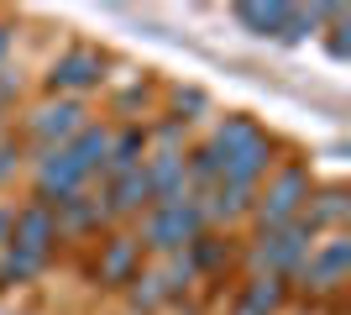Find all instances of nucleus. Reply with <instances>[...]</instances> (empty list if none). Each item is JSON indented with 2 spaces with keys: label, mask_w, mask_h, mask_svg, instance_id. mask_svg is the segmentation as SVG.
<instances>
[{
  "label": "nucleus",
  "mask_w": 351,
  "mask_h": 315,
  "mask_svg": "<svg viewBox=\"0 0 351 315\" xmlns=\"http://www.w3.org/2000/svg\"><path fill=\"white\" fill-rule=\"evenodd\" d=\"M210 148L220 152V179H236V184H263L278 168L273 137L252 116H220L215 132H210Z\"/></svg>",
  "instance_id": "f257e3e1"
},
{
  "label": "nucleus",
  "mask_w": 351,
  "mask_h": 315,
  "mask_svg": "<svg viewBox=\"0 0 351 315\" xmlns=\"http://www.w3.org/2000/svg\"><path fill=\"white\" fill-rule=\"evenodd\" d=\"M346 268H351V242H346V231H336V237H320L315 247H309V257L293 268L289 289L299 294V300H309V305L336 300L341 289H346Z\"/></svg>",
  "instance_id": "f03ea898"
},
{
  "label": "nucleus",
  "mask_w": 351,
  "mask_h": 315,
  "mask_svg": "<svg viewBox=\"0 0 351 315\" xmlns=\"http://www.w3.org/2000/svg\"><path fill=\"white\" fill-rule=\"evenodd\" d=\"M309 189H315L309 168H299V163H278L263 184H257V200H252V215H247V221L257 226V231H273V226L299 221V210H304Z\"/></svg>",
  "instance_id": "7ed1b4c3"
},
{
  "label": "nucleus",
  "mask_w": 351,
  "mask_h": 315,
  "mask_svg": "<svg viewBox=\"0 0 351 315\" xmlns=\"http://www.w3.org/2000/svg\"><path fill=\"white\" fill-rule=\"evenodd\" d=\"M315 242H320V237H315L304 221H289V226H273V231H257V237L247 242L241 263H247V273L293 279V268L309 257V247H315Z\"/></svg>",
  "instance_id": "20e7f679"
},
{
  "label": "nucleus",
  "mask_w": 351,
  "mask_h": 315,
  "mask_svg": "<svg viewBox=\"0 0 351 315\" xmlns=\"http://www.w3.org/2000/svg\"><path fill=\"white\" fill-rule=\"evenodd\" d=\"M199 231H210V226H205V210H199V195H194V200H178V205H152L142 215L136 242H142V253H152V257H173V253H184Z\"/></svg>",
  "instance_id": "39448f33"
},
{
  "label": "nucleus",
  "mask_w": 351,
  "mask_h": 315,
  "mask_svg": "<svg viewBox=\"0 0 351 315\" xmlns=\"http://www.w3.org/2000/svg\"><path fill=\"white\" fill-rule=\"evenodd\" d=\"M105 69H110V58H105L100 47L73 43V47H63L58 58L47 63L43 90L53 95V100H84L89 90H100V84H105Z\"/></svg>",
  "instance_id": "423d86ee"
},
{
  "label": "nucleus",
  "mask_w": 351,
  "mask_h": 315,
  "mask_svg": "<svg viewBox=\"0 0 351 315\" xmlns=\"http://www.w3.org/2000/svg\"><path fill=\"white\" fill-rule=\"evenodd\" d=\"M89 184H95V174L69 148H37V158H32V189H37V200L63 205L73 195H89Z\"/></svg>",
  "instance_id": "0eeeda50"
},
{
  "label": "nucleus",
  "mask_w": 351,
  "mask_h": 315,
  "mask_svg": "<svg viewBox=\"0 0 351 315\" xmlns=\"http://www.w3.org/2000/svg\"><path fill=\"white\" fill-rule=\"evenodd\" d=\"M84 121H89L84 100H53V95H47V100H37L27 110L21 132H27V142H37V148H69Z\"/></svg>",
  "instance_id": "6e6552de"
},
{
  "label": "nucleus",
  "mask_w": 351,
  "mask_h": 315,
  "mask_svg": "<svg viewBox=\"0 0 351 315\" xmlns=\"http://www.w3.org/2000/svg\"><path fill=\"white\" fill-rule=\"evenodd\" d=\"M142 242L132 237V231H110V237H100V247H95V284L100 289H126L142 273Z\"/></svg>",
  "instance_id": "1a4fd4ad"
},
{
  "label": "nucleus",
  "mask_w": 351,
  "mask_h": 315,
  "mask_svg": "<svg viewBox=\"0 0 351 315\" xmlns=\"http://www.w3.org/2000/svg\"><path fill=\"white\" fill-rule=\"evenodd\" d=\"M11 242L53 263V253H58V215H53V205H47V200H37V195H32V200H21V205H16Z\"/></svg>",
  "instance_id": "9d476101"
},
{
  "label": "nucleus",
  "mask_w": 351,
  "mask_h": 315,
  "mask_svg": "<svg viewBox=\"0 0 351 315\" xmlns=\"http://www.w3.org/2000/svg\"><path fill=\"white\" fill-rule=\"evenodd\" d=\"M53 215H58V242L105 237V226H110L100 195H73V200H63V205H53Z\"/></svg>",
  "instance_id": "9b49d317"
},
{
  "label": "nucleus",
  "mask_w": 351,
  "mask_h": 315,
  "mask_svg": "<svg viewBox=\"0 0 351 315\" xmlns=\"http://www.w3.org/2000/svg\"><path fill=\"white\" fill-rule=\"evenodd\" d=\"M346 210H351L346 189H341V184H325V189H309L299 221H304L315 237H336V231H346Z\"/></svg>",
  "instance_id": "f8f14e48"
},
{
  "label": "nucleus",
  "mask_w": 351,
  "mask_h": 315,
  "mask_svg": "<svg viewBox=\"0 0 351 315\" xmlns=\"http://www.w3.org/2000/svg\"><path fill=\"white\" fill-rule=\"evenodd\" d=\"M293 300L289 279H273V273H252L247 284L236 289V315H283V305Z\"/></svg>",
  "instance_id": "ddd939ff"
},
{
  "label": "nucleus",
  "mask_w": 351,
  "mask_h": 315,
  "mask_svg": "<svg viewBox=\"0 0 351 315\" xmlns=\"http://www.w3.org/2000/svg\"><path fill=\"white\" fill-rule=\"evenodd\" d=\"M142 163H147V121H142V126H116L110 152H105V163H100V174H95V179L110 184V179H121V174L142 168Z\"/></svg>",
  "instance_id": "4468645a"
},
{
  "label": "nucleus",
  "mask_w": 351,
  "mask_h": 315,
  "mask_svg": "<svg viewBox=\"0 0 351 315\" xmlns=\"http://www.w3.org/2000/svg\"><path fill=\"white\" fill-rule=\"evenodd\" d=\"M47 273V257H37V253H27V247H0V294H11V289H27V284H37Z\"/></svg>",
  "instance_id": "2eb2a0df"
},
{
  "label": "nucleus",
  "mask_w": 351,
  "mask_h": 315,
  "mask_svg": "<svg viewBox=\"0 0 351 315\" xmlns=\"http://www.w3.org/2000/svg\"><path fill=\"white\" fill-rule=\"evenodd\" d=\"M121 294H126V305H132L136 315H158V310H168V305H173V294H168V284H162L158 268H142L132 284L121 289Z\"/></svg>",
  "instance_id": "dca6fc26"
},
{
  "label": "nucleus",
  "mask_w": 351,
  "mask_h": 315,
  "mask_svg": "<svg viewBox=\"0 0 351 315\" xmlns=\"http://www.w3.org/2000/svg\"><path fill=\"white\" fill-rule=\"evenodd\" d=\"M110 137H116V126H110V121H95V116H89L84 126H79V137L69 142V152L89 168V174H100L105 152H110Z\"/></svg>",
  "instance_id": "f3484780"
},
{
  "label": "nucleus",
  "mask_w": 351,
  "mask_h": 315,
  "mask_svg": "<svg viewBox=\"0 0 351 315\" xmlns=\"http://www.w3.org/2000/svg\"><path fill=\"white\" fill-rule=\"evenodd\" d=\"M184 257H189V268L205 279V273H220L226 263H231V237H220V231H199V237L184 247Z\"/></svg>",
  "instance_id": "a211bd4d"
},
{
  "label": "nucleus",
  "mask_w": 351,
  "mask_h": 315,
  "mask_svg": "<svg viewBox=\"0 0 351 315\" xmlns=\"http://www.w3.org/2000/svg\"><path fill=\"white\" fill-rule=\"evenodd\" d=\"M184 179H189L194 195L215 189V179H220V152L210 148V142H194V148L184 152Z\"/></svg>",
  "instance_id": "6ab92c4d"
},
{
  "label": "nucleus",
  "mask_w": 351,
  "mask_h": 315,
  "mask_svg": "<svg viewBox=\"0 0 351 315\" xmlns=\"http://www.w3.org/2000/svg\"><path fill=\"white\" fill-rule=\"evenodd\" d=\"M147 105H152V90H147L142 79H136V84H126V90L110 100V116H116V126H142Z\"/></svg>",
  "instance_id": "aec40b11"
},
{
  "label": "nucleus",
  "mask_w": 351,
  "mask_h": 315,
  "mask_svg": "<svg viewBox=\"0 0 351 315\" xmlns=\"http://www.w3.org/2000/svg\"><path fill=\"white\" fill-rule=\"evenodd\" d=\"M283 11H289V5H231V16L252 32V37H278Z\"/></svg>",
  "instance_id": "412c9836"
},
{
  "label": "nucleus",
  "mask_w": 351,
  "mask_h": 315,
  "mask_svg": "<svg viewBox=\"0 0 351 315\" xmlns=\"http://www.w3.org/2000/svg\"><path fill=\"white\" fill-rule=\"evenodd\" d=\"M173 110H178L173 121L194 126V121H205L210 110H215V105H210V95H205V90H178V95H173Z\"/></svg>",
  "instance_id": "4be33fe9"
},
{
  "label": "nucleus",
  "mask_w": 351,
  "mask_h": 315,
  "mask_svg": "<svg viewBox=\"0 0 351 315\" xmlns=\"http://www.w3.org/2000/svg\"><path fill=\"white\" fill-rule=\"evenodd\" d=\"M16 163H21V148H16V137H5V142H0V184L11 179Z\"/></svg>",
  "instance_id": "5701e85b"
},
{
  "label": "nucleus",
  "mask_w": 351,
  "mask_h": 315,
  "mask_svg": "<svg viewBox=\"0 0 351 315\" xmlns=\"http://www.w3.org/2000/svg\"><path fill=\"white\" fill-rule=\"evenodd\" d=\"M11 226H16V205H0V247H11Z\"/></svg>",
  "instance_id": "b1692460"
},
{
  "label": "nucleus",
  "mask_w": 351,
  "mask_h": 315,
  "mask_svg": "<svg viewBox=\"0 0 351 315\" xmlns=\"http://www.w3.org/2000/svg\"><path fill=\"white\" fill-rule=\"evenodd\" d=\"M11 43H16L11 21H0V69H5V58H11Z\"/></svg>",
  "instance_id": "393cba45"
},
{
  "label": "nucleus",
  "mask_w": 351,
  "mask_h": 315,
  "mask_svg": "<svg viewBox=\"0 0 351 315\" xmlns=\"http://www.w3.org/2000/svg\"><path fill=\"white\" fill-rule=\"evenodd\" d=\"M330 53H336V58H346V21H336V37H330Z\"/></svg>",
  "instance_id": "a878e982"
}]
</instances>
